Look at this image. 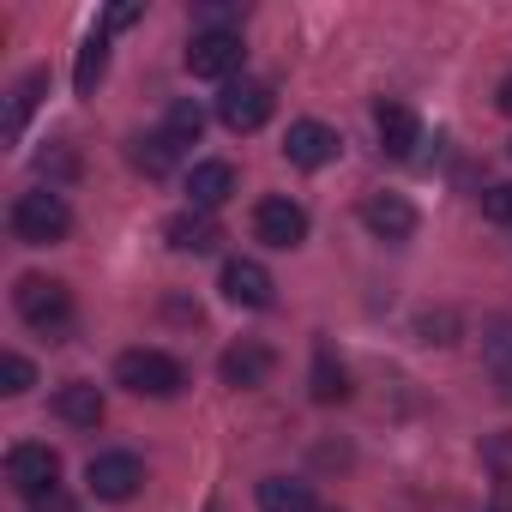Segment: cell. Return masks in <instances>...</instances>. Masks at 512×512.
Here are the masks:
<instances>
[{"label": "cell", "instance_id": "cell-13", "mask_svg": "<svg viewBox=\"0 0 512 512\" xmlns=\"http://www.w3.org/2000/svg\"><path fill=\"white\" fill-rule=\"evenodd\" d=\"M362 223H368L374 241H410L422 217H416V205L404 193H368L362 199Z\"/></svg>", "mask_w": 512, "mask_h": 512}, {"label": "cell", "instance_id": "cell-8", "mask_svg": "<svg viewBox=\"0 0 512 512\" xmlns=\"http://www.w3.org/2000/svg\"><path fill=\"white\" fill-rule=\"evenodd\" d=\"M272 368H278V350H272V344H260V338H241V344H229V350L217 356V374H223V386H235V392L266 386V380H272Z\"/></svg>", "mask_w": 512, "mask_h": 512}, {"label": "cell", "instance_id": "cell-31", "mask_svg": "<svg viewBox=\"0 0 512 512\" xmlns=\"http://www.w3.org/2000/svg\"><path fill=\"white\" fill-rule=\"evenodd\" d=\"M205 512H223V506H217V500H211V506H205Z\"/></svg>", "mask_w": 512, "mask_h": 512}, {"label": "cell", "instance_id": "cell-30", "mask_svg": "<svg viewBox=\"0 0 512 512\" xmlns=\"http://www.w3.org/2000/svg\"><path fill=\"white\" fill-rule=\"evenodd\" d=\"M494 512H512V506H506V500H494Z\"/></svg>", "mask_w": 512, "mask_h": 512}, {"label": "cell", "instance_id": "cell-16", "mask_svg": "<svg viewBox=\"0 0 512 512\" xmlns=\"http://www.w3.org/2000/svg\"><path fill=\"white\" fill-rule=\"evenodd\" d=\"M163 235H169L175 253H217V247H223V229H217L211 211H175V217L163 223Z\"/></svg>", "mask_w": 512, "mask_h": 512}, {"label": "cell", "instance_id": "cell-25", "mask_svg": "<svg viewBox=\"0 0 512 512\" xmlns=\"http://www.w3.org/2000/svg\"><path fill=\"white\" fill-rule=\"evenodd\" d=\"M139 0H121V7H109V19H103V31H127V25H139Z\"/></svg>", "mask_w": 512, "mask_h": 512}, {"label": "cell", "instance_id": "cell-3", "mask_svg": "<svg viewBox=\"0 0 512 512\" xmlns=\"http://www.w3.org/2000/svg\"><path fill=\"white\" fill-rule=\"evenodd\" d=\"M13 308H19V320L31 326V332H43V338H61L67 326H73V290L61 284V278H19V290H13Z\"/></svg>", "mask_w": 512, "mask_h": 512}, {"label": "cell", "instance_id": "cell-15", "mask_svg": "<svg viewBox=\"0 0 512 512\" xmlns=\"http://www.w3.org/2000/svg\"><path fill=\"white\" fill-rule=\"evenodd\" d=\"M55 416H61L67 428H103L109 398H103V386H91V380H67V386L55 392Z\"/></svg>", "mask_w": 512, "mask_h": 512}, {"label": "cell", "instance_id": "cell-9", "mask_svg": "<svg viewBox=\"0 0 512 512\" xmlns=\"http://www.w3.org/2000/svg\"><path fill=\"white\" fill-rule=\"evenodd\" d=\"M338 151H344V139L326 121H290V133H284L290 169H326V163H338Z\"/></svg>", "mask_w": 512, "mask_h": 512}, {"label": "cell", "instance_id": "cell-22", "mask_svg": "<svg viewBox=\"0 0 512 512\" xmlns=\"http://www.w3.org/2000/svg\"><path fill=\"white\" fill-rule=\"evenodd\" d=\"M127 157H133V169H145L151 181H163V175L175 169V157H181V151H175L163 133H145V139H133V151H127Z\"/></svg>", "mask_w": 512, "mask_h": 512}, {"label": "cell", "instance_id": "cell-24", "mask_svg": "<svg viewBox=\"0 0 512 512\" xmlns=\"http://www.w3.org/2000/svg\"><path fill=\"white\" fill-rule=\"evenodd\" d=\"M482 217L512 229V181H500V187H488V193H482Z\"/></svg>", "mask_w": 512, "mask_h": 512}, {"label": "cell", "instance_id": "cell-23", "mask_svg": "<svg viewBox=\"0 0 512 512\" xmlns=\"http://www.w3.org/2000/svg\"><path fill=\"white\" fill-rule=\"evenodd\" d=\"M37 386V368L19 356V350H7V356H0V392H7V398H25Z\"/></svg>", "mask_w": 512, "mask_h": 512}, {"label": "cell", "instance_id": "cell-28", "mask_svg": "<svg viewBox=\"0 0 512 512\" xmlns=\"http://www.w3.org/2000/svg\"><path fill=\"white\" fill-rule=\"evenodd\" d=\"M494 380H500V392L512 398V362H494Z\"/></svg>", "mask_w": 512, "mask_h": 512}, {"label": "cell", "instance_id": "cell-12", "mask_svg": "<svg viewBox=\"0 0 512 512\" xmlns=\"http://www.w3.org/2000/svg\"><path fill=\"white\" fill-rule=\"evenodd\" d=\"M85 482H91L97 500H133L139 482H145V464L133 452H97L91 470H85Z\"/></svg>", "mask_w": 512, "mask_h": 512}, {"label": "cell", "instance_id": "cell-1", "mask_svg": "<svg viewBox=\"0 0 512 512\" xmlns=\"http://www.w3.org/2000/svg\"><path fill=\"white\" fill-rule=\"evenodd\" d=\"M7 223H13V241H25V247H55V241L73 235V205H67L55 187H31V193L13 199Z\"/></svg>", "mask_w": 512, "mask_h": 512}, {"label": "cell", "instance_id": "cell-11", "mask_svg": "<svg viewBox=\"0 0 512 512\" xmlns=\"http://www.w3.org/2000/svg\"><path fill=\"white\" fill-rule=\"evenodd\" d=\"M235 163H223V157H205V163H193L187 169V211H223L229 199H235Z\"/></svg>", "mask_w": 512, "mask_h": 512}, {"label": "cell", "instance_id": "cell-14", "mask_svg": "<svg viewBox=\"0 0 512 512\" xmlns=\"http://www.w3.org/2000/svg\"><path fill=\"white\" fill-rule=\"evenodd\" d=\"M223 296L235 302V308H272L278 302V284H272V272L260 266V260H229L223 266Z\"/></svg>", "mask_w": 512, "mask_h": 512}, {"label": "cell", "instance_id": "cell-6", "mask_svg": "<svg viewBox=\"0 0 512 512\" xmlns=\"http://www.w3.org/2000/svg\"><path fill=\"white\" fill-rule=\"evenodd\" d=\"M7 482H13L25 500L55 494V488H61V452L43 446V440H19V446L7 452Z\"/></svg>", "mask_w": 512, "mask_h": 512}, {"label": "cell", "instance_id": "cell-2", "mask_svg": "<svg viewBox=\"0 0 512 512\" xmlns=\"http://www.w3.org/2000/svg\"><path fill=\"white\" fill-rule=\"evenodd\" d=\"M115 386H127L133 398H181L187 392V368L169 356V350H121L115 356Z\"/></svg>", "mask_w": 512, "mask_h": 512}, {"label": "cell", "instance_id": "cell-20", "mask_svg": "<svg viewBox=\"0 0 512 512\" xmlns=\"http://www.w3.org/2000/svg\"><path fill=\"white\" fill-rule=\"evenodd\" d=\"M103 73H109V31L85 37V49H79V67H73V91H79V97H97Z\"/></svg>", "mask_w": 512, "mask_h": 512}, {"label": "cell", "instance_id": "cell-26", "mask_svg": "<svg viewBox=\"0 0 512 512\" xmlns=\"http://www.w3.org/2000/svg\"><path fill=\"white\" fill-rule=\"evenodd\" d=\"M37 163H43V175H49V169H55V175H73V169H79V157H73V151H61V145H55V151H43Z\"/></svg>", "mask_w": 512, "mask_h": 512}, {"label": "cell", "instance_id": "cell-10", "mask_svg": "<svg viewBox=\"0 0 512 512\" xmlns=\"http://www.w3.org/2000/svg\"><path fill=\"white\" fill-rule=\"evenodd\" d=\"M374 133H380V151L386 157H416V145H422V121H416V109L410 103H398V97H380L374 103Z\"/></svg>", "mask_w": 512, "mask_h": 512}, {"label": "cell", "instance_id": "cell-21", "mask_svg": "<svg viewBox=\"0 0 512 512\" xmlns=\"http://www.w3.org/2000/svg\"><path fill=\"white\" fill-rule=\"evenodd\" d=\"M199 133H205V109H199L193 97L169 103V115H163V139H169L175 151H187V145H199Z\"/></svg>", "mask_w": 512, "mask_h": 512}, {"label": "cell", "instance_id": "cell-5", "mask_svg": "<svg viewBox=\"0 0 512 512\" xmlns=\"http://www.w3.org/2000/svg\"><path fill=\"white\" fill-rule=\"evenodd\" d=\"M272 109H278V91H272L266 79H235V85H223V97H217V121H223L229 133H260V127L272 121Z\"/></svg>", "mask_w": 512, "mask_h": 512}, {"label": "cell", "instance_id": "cell-19", "mask_svg": "<svg viewBox=\"0 0 512 512\" xmlns=\"http://www.w3.org/2000/svg\"><path fill=\"white\" fill-rule=\"evenodd\" d=\"M43 91H49V73H43V67H31V73L13 85V97H7V139L25 133V121H31V109L43 103Z\"/></svg>", "mask_w": 512, "mask_h": 512}, {"label": "cell", "instance_id": "cell-4", "mask_svg": "<svg viewBox=\"0 0 512 512\" xmlns=\"http://www.w3.org/2000/svg\"><path fill=\"white\" fill-rule=\"evenodd\" d=\"M247 49H241V31H193L187 43V73L193 79H211V85H235Z\"/></svg>", "mask_w": 512, "mask_h": 512}, {"label": "cell", "instance_id": "cell-29", "mask_svg": "<svg viewBox=\"0 0 512 512\" xmlns=\"http://www.w3.org/2000/svg\"><path fill=\"white\" fill-rule=\"evenodd\" d=\"M494 103H500V109H506V115H512V73H506V79H500V97H494Z\"/></svg>", "mask_w": 512, "mask_h": 512}, {"label": "cell", "instance_id": "cell-7", "mask_svg": "<svg viewBox=\"0 0 512 512\" xmlns=\"http://www.w3.org/2000/svg\"><path fill=\"white\" fill-rule=\"evenodd\" d=\"M253 235H260L266 247H278V253H290V247L308 241V211L290 193H272V199L253 205Z\"/></svg>", "mask_w": 512, "mask_h": 512}, {"label": "cell", "instance_id": "cell-17", "mask_svg": "<svg viewBox=\"0 0 512 512\" xmlns=\"http://www.w3.org/2000/svg\"><path fill=\"white\" fill-rule=\"evenodd\" d=\"M308 392H314V404H344V398H350V368L332 356V344H320V350H314Z\"/></svg>", "mask_w": 512, "mask_h": 512}, {"label": "cell", "instance_id": "cell-27", "mask_svg": "<svg viewBox=\"0 0 512 512\" xmlns=\"http://www.w3.org/2000/svg\"><path fill=\"white\" fill-rule=\"evenodd\" d=\"M31 506H37V512H73V494L55 488V494H43V500H31Z\"/></svg>", "mask_w": 512, "mask_h": 512}, {"label": "cell", "instance_id": "cell-18", "mask_svg": "<svg viewBox=\"0 0 512 512\" xmlns=\"http://www.w3.org/2000/svg\"><path fill=\"white\" fill-rule=\"evenodd\" d=\"M260 512H320L314 506V482H302V476H266L260 482Z\"/></svg>", "mask_w": 512, "mask_h": 512}]
</instances>
